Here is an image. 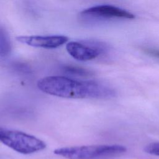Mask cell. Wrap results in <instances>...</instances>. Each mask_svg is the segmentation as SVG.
Returning a JSON list of instances; mask_svg holds the SVG:
<instances>
[{
	"mask_svg": "<svg viewBox=\"0 0 159 159\" xmlns=\"http://www.w3.org/2000/svg\"><path fill=\"white\" fill-rule=\"evenodd\" d=\"M42 92L70 99H109L116 96L110 85L95 80H76L62 76H48L37 83Z\"/></svg>",
	"mask_w": 159,
	"mask_h": 159,
	"instance_id": "1",
	"label": "cell"
},
{
	"mask_svg": "<svg viewBox=\"0 0 159 159\" xmlns=\"http://www.w3.org/2000/svg\"><path fill=\"white\" fill-rule=\"evenodd\" d=\"M127 148L121 145H91L66 147L54 150L53 153L66 159H100L125 153Z\"/></svg>",
	"mask_w": 159,
	"mask_h": 159,
	"instance_id": "2",
	"label": "cell"
},
{
	"mask_svg": "<svg viewBox=\"0 0 159 159\" xmlns=\"http://www.w3.org/2000/svg\"><path fill=\"white\" fill-rule=\"evenodd\" d=\"M0 142L22 154H32L44 150L47 144L25 132L0 127Z\"/></svg>",
	"mask_w": 159,
	"mask_h": 159,
	"instance_id": "3",
	"label": "cell"
},
{
	"mask_svg": "<svg viewBox=\"0 0 159 159\" xmlns=\"http://www.w3.org/2000/svg\"><path fill=\"white\" fill-rule=\"evenodd\" d=\"M66 49L71 57L78 61L93 60L107 50L105 43L94 40L73 41L66 43Z\"/></svg>",
	"mask_w": 159,
	"mask_h": 159,
	"instance_id": "4",
	"label": "cell"
},
{
	"mask_svg": "<svg viewBox=\"0 0 159 159\" xmlns=\"http://www.w3.org/2000/svg\"><path fill=\"white\" fill-rule=\"evenodd\" d=\"M81 16L86 18H118L133 19L134 14L120 7L107 4L98 5L85 9L80 13Z\"/></svg>",
	"mask_w": 159,
	"mask_h": 159,
	"instance_id": "5",
	"label": "cell"
},
{
	"mask_svg": "<svg viewBox=\"0 0 159 159\" xmlns=\"http://www.w3.org/2000/svg\"><path fill=\"white\" fill-rule=\"evenodd\" d=\"M16 39L21 43L43 48H56L63 45L68 40V38L64 35H22L18 36Z\"/></svg>",
	"mask_w": 159,
	"mask_h": 159,
	"instance_id": "6",
	"label": "cell"
},
{
	"mask_svg": "<svg viewBox=\"0 0 159 159\" xmlns=\"http://www.w3.org/2000/svg\"><path fill=\"white\" fill-rule=\"evenodd\" d=\"M12 50V43L7 30L0 25V56L6 57Z\"/></svg>",
	"mask_w": 159,
	"mask_h": 159,
	"instance_id": "7",
	"label": "cell"
},
{
	"mask_svg": "<svg viewBox=\"0 0 159 159\" xmlns=\"http://www.w3.org/2000/svg\"><path fill=\"white\" fill-rule=\"evenodd\" d=\"M64 69L68 73L80 75L82 76H89L92 74L91 72L88 70H86L84 68L78 67V66H75L67 65L64 66Z\"/></svg>",
	"mask_w": 159,
	"mask_h": 159,
	"instance_id": "8",
	"label": "cell"
},
{
	"mask_svg": "<svg viewBox=\"0 0 159 159\" xmlns=\"http://www.w3.org/2000/svg\"><path fill=\"white\" fill-rule=\"evenodd\" d=\"M145 153L159 157V142H152L147 144L143 148Z\"/></svg>",
	"mask_w": 159,
	"mask_h": 159,
	"instance_id": "9",
	"label": "cell"
},
{
	"mask_svg": "<svg viewBox=\"0 0 159 159\" xmlns=\"http://www.w3.org/2000/svg\"><path fill=\"white\" fill-rule=\"evenodd\" d=\"M143 51L147 55L157 58H159V49L158 48H146L143 49Z\"/></svg>",
	"mask_w": 159,
	"mask_h": 159,
	"instance_id": "10",
	"label": "cell"
}]
</instances>
